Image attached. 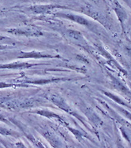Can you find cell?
Returning <instances> with one entry per match:
<instances>
[{"instance_id":"obj_1","label":"cell","mask_w":131,"mask_h":148,"mask_svg":"<svg viewBox=\"0 0 131 148\" xmlns=\"http://www.w3.org/2000/svg\"><path fill=\"white\" fill-rule=\"evenodd\" d=\"M120 110L122 111V112H123V114H125L126 117H128V118H130V119L131 120V114H130L129 112H126V111H125V110H123V109H120Z\"/></svg>"}]
</instances>
